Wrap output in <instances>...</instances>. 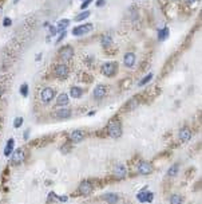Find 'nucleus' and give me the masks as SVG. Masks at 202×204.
<instances>
[{
    "label": "nucleus",
    "mask_w": 202,
    "mask_h": 204,
    "mask_svg": "<svg viewBox=\"0 0 202 204\" xmlns=\"http://www.w3.org/2000/svg\"><path fill=\"white\" fill-rule=\"evenodd\" d=\"M101 71L104 77L111 78V77H114L116 73H118V64H116L115 62H106V63L102 64Z\"/></svg>",
    "instance_id": "f257e3e1"
},
{
    "label": "nucleus",
    "mask_w": 202,
    "mask_h": 204,
    "mask_svg": "<svg viewBox=\"0 0 202 204\" xmlns=\"http://www.w3.org/2000/svg\"><path fill=\"white\" fill-rule=\"evenodd\" d=\"M107 133L111 136V137H121L122 134V125L119 121H111L107 126Z\"/></svg>",
    "instance_id": "f03ea898"
},
{
    "label": "nucleus",
    "mask_w": 202,
    "mask_h": 204,
    "mask_svg": "<svg viewBox=\"0 0 202 204\" xmlns=\"http://www.w3.org/2000/svg\"><path fill=\"white\" fill-rule=\"evenodd\" d=\"M94 30V26L91 23H87V24H82V26H78L72 30V35L74 36H82V35H86L88 32H91Z\"/></svg>",
    "instance_id": "7ed1b4c3"
},
{
    "label": "nucleus",
    "mask_w": 202,
    "mask_h": 204,
    "mask_svg": "<svg viewBox=\"0 0 202 204\" xmlns=\"http://www.w3.org/2000/svg\"><path fill=\"white\" fill-rule=\"evenodd\" d=\"M68 73H70L68 67H67L66 64H63V63L56 64V66H55V69H54L55 77H56V78H59V79H66L67 77H68Z\"/></svg>",
    "instance_id": "20e7f679"
},
{
    "label": "nucleus",
    "mask_w": 202,
    "mask_h": 204,
    "mask_svg": "<svg viewBox=\"0 0 202 204\" xmlns=\"http://www.w3.org/2000/svg\"><path fill=\"white\" fill-rule=\"evenodd\" d=\"M72 56H74V48H72L71 46H64L60 48V51H59V58L62 59V61H71Z\"/></svg>",
    "instance_id": "39448f33"
},
{
    "label": "nucleus",
    "mask_w": 202,
    "mask_h": 204,
    "mask_svg": "<svg viewBox=\"0 0 202 204\" xmlns=\"http://www.w3.org/2000/svg\"><path fill=\"white\" fill-rule=\"evenodd\" d=\"M78 190H79V193H81L82 196H88L90 193L93 192L94 187H93V184H91V181L84 180V181H82V183L79 184Z\"/></svg>",
    "instance_id": "423d86ee"
},
{
    "label": "nucleus",
    "mask_w": 202,
    "mask_h": 204,
    "mask_svg": "<svg viewBox=\"0 0 202 204\" xmlns=\"http://www.w3.org/2000/svg\"><path fill=\"white\" fill-rule=\"evenodd\" d=\"M54 97H55V90L52 88L43 89V91H42V101H43L44 103H48V102H51Z\"/></svg>",
    "instance_id": "0eeeda50"
},
{
    "label": "nucleus",
    "mask_w": 202,
    "mask_h": 204,
    "mask_svg": "<svg viewBox=\"0 0 202 204\" xmlns=\"http://www.w3.org/2000/svg\"><path fill=\"white\" fill-rule=\"evenodd\" d=\"M138 171L141 175H150V173L153 172V166H151V164L147 163V161H141V163L138 164Z\"/></svg>",
    "instance_id": "6e6552de"
},
{
    "label": "nucleus",
    "mask_w": 202,
    "mask_h": 204,
    "mask_svg": "<svg viewBox=\"0 0 202 204\" xmlns=\"http://www.w3.org/2000/svg\"><path fill=\"white\" fill-rule=\"evenodd\" d=\"M106 94H107V88L106 86H104V85H98V86L94 89L93 95H94V98L95 99H102Z\"/></svg>",
    "instance_id": "1a4fd4ad"
},
{
    "label": "nucleus",
    "mask_w": 202,
    "mask_h": 204,
    "mask_svg": "<svg viewBox=\"0 0 202 204\" xmlns=\"http://www.w3.org/2000/svg\"><path fill=\"white\" fill-rule=\"evenodd\" d=\"M137 62V56L134 53H126L123 56V63L126 67H133Z\"/></svg>",
    "instance_id": "9d476101"
},
{
    "label": "nucleus",
    "mask_w": 202,
    "mask_h": 204,
    "mask_svg": "<svg viewBox=\"0 0 202 204\" xmlns=\"http://www.w3.org/2000/svg\"><path fill=\"white\" fill-rule=\"evenodd\" d=\"M178 137H179V140H181L182 143H188V141L191 138L190 129L189 128H182L181 130H179V133H178Z\"/></svg>",
    "instance_id": "9b49d317"
},
{
    "label": "nucleus",
    "mask_w": 202,
    "mask_h": 204,
    "mask_svg": "<svg viewBox=\"0 0 202 204\" xmlns=\"http://www.w3.org/2000/svg\"><path fill=\"white\" fill-rule=\"evenodd\" d=\"M71 116V110L70 109H60V110L54 111V117L58 118V120H64V118H68Z\"/></svg>",
    "instance_id": "f8f14e48"
},
{
    "label": "nucleus",
    "mask_w": 202,
    "mask_h": 204,
    "mask_svg": "<svg viewBox=\"0 0 202 204\" xmlns=\"http://www.w3.org/2000/svg\"><path fill=\"white\" fill-rule=\"evenodd\" d=\"M83 138H84V133L82 130H74V132H71V134H70V140L75 144L81 143Z\"/></svg>",
    "instance_id": "ddd939ff"
},
{
    "label": "nucleus",
    "mask_w": 202,
    "mask_h": 204,
    "mask_svg": "<svg viewBox=\"0 0 202 204\" xmlns=\"http://www.w3.org/2000/svg\"><path fill=\"white\" fill-rule=\"evenodd\" d=\"M24 160V152L22 150V149H17L16 152L14 153V157H12V163L15 164V165H19V164H22V161Z\"/></svg>",
    "instance_id": "4468645a"
},
{
    "label": "nucleus",
    "mask_w": 202,
    "mask_h": 204,
    "mask_svg": "<svg viewBox=\"0 0 202 204\" xmlns=\"http://www.w3.org/2000/svg\"><path fill=\"white\" fill-rule=\"evenodd\" d=\"M102 199H103L104 201H107L109 204L118 203V195H116V193H104V195L102 196Z\"/></svg>",
    "instance_id": "2eb2a0df"
},
{
    "label": "nucleus",
    "mask_w": 202,
    "mask_h": 204,
    "mask_svg": "<svg viewBox=\"0 0 202 204\" xmlns=\"http://www.w3.org/2000/svg\"><path fill=\"white\" fill-rule=\"evenodd\" d=\"M114 175L116 179H123L126 176V168L123 165H116L114 168Z\"/></svg>",
    "instance_id": "dca6fc26"
},
{
    "label": "nucleus",
    "mask_w": 202,
    "mask_h": 204,
    "mask_svg": "<svg viewBox=\"0 0 202 204\" xmlns=\"http://www.w3.org/2000/svg\"><path fill=\"white\" fill-rule=\"evenodd\" d=\"M56 105H58V106H66V105H68V95H67V94H64V93L59 94L58 98H56Z\"/></svg>",
    "instance_id": "f3484780"
},
{
    "label": "nucleus",
    "mask_w": 202,
    "mask_h": 204,
    "mask_svg": "<svg viewBox=\"0 0 202 204\" xmlns=\"http://www.w3.org/2000/svg\"><path fill=\"white\" fill-rule=\"evenodd\" d=\"M70 95H71L72 98H81V97L83 95V90H82L81 88H78V86H72V88L70 89Z\"/></svg>",
    "instance_id": "a211bd4d"
},
{
    "label": "nucleus",
    "mask_w": 202,
    "mask_h": 204,
    "mask_svg": "<svg viewBox=\"0 0 202 204\" xmlns=\"http://www.w3.org/2000/svg\"><path fill=\"white\" fill-rule=\"evenodd\" d=\"M70 26V20L68 19H62V20H59V23H58V32H63V31H66V28Z\"/></svg>",
    "instance_id": "6ab92c4d"
},
{
    "label": "nucleus",
    "mask_w": 202,
    "mask_h": 204,
    "mask_svg": "<svg viewBox=\"0 0 202 204\" xmlns=\"http://www.w3.org/2000/svg\"><path fill=\"white\" fill-rule=\"evenodd\" d=\"M167 36H169V28L167 27H163V28L158 30V39L159 41H165Z\"/></svg>",
    "instance_id": "aec40b11"
},
{
    "label": "nucleus",
    "mask_w": 202,
    "mask_h": 204,
    "mask_svg": "<svg viewBox=\"0 0 202 204\" xmlns=\"http://www.w3.org/2000/svg\"><path fill=\"white\" fill-rule=\"evenodd\" d=\"M111 43H113V38H111L110 34H106V35L102 36V46L103 47H109Z\"/></svg>",
    "instance_id": "412c9836"
},
{
    "label": "nucleus",
    "mask_w": 202,
    "mask_h": 204,
    "mask_svg": "<svg viewBox=\"0 0 202 204\" xmlns=\"http://www.w3.org/2000/svg\"><path fill=\"white\" fill-rule=\"evenodd\" d=\"M12 149H14V140H8V144H7V146L4 148V155L6 156H9L11 155V152H12Z\"/></svg>",
    "instance_id": "4be33fe9"
},
{
    "label": "nucleus",
    "mask_w": 202,
    "mask_h": 204,
    "mask_svg": "<svg viewBox=\"0 0 202 204\" xmlns=\"http://www.w3.org/2000/svg\"><path fill=\"white\" fill-rule=\"evenodd\" d=\"M178 165H173L170 169L167 171V176L169 177H175L177 175H178Z\"/></svg>",
    "instance_id": "5701e85b"
},
{
    "label": "nucleus",
    "mask_w": 202,
    "mask_h": 204,
    "mask_svg": "<svg viewBox=\"0 0 202 204\" xmlns=\"http://www.w3.org/2000/svg\"><path fill=\"white\" fill-rule=\"evenodd\" d=\"M90 16V12L88 11H83L82 14H79L78 16L75 18V20L76 22H82V20H84V19H87Z\"/></svg>",
    "instance_id": "b1692460"
},
{
    "label": "nucleus",
    "mask_w": 202,
    "mask_h": 204,
    "mask_svg": "<svg viewBox=\"0 0 202 204\" xmlns=\"http://www.w3.org/2000/svg\"><path fill=\"white\" fill-rule=\"evenodd\" d=\"M151 79H153V74H151V73H149L147 75H146L143 79H142L141 82H139V86H143V85H146V83H147V82H150Z\"/></svg>",
    "instance_id": "393cba45"
},
{
    "label": "nucleus",
    "mask_w": 202,
    "mask_h": 204,
    "mask_svg": "<svg viewBox=\"0 0 202 204\" xmlns=\"http://www.w3.org/2000/svg\"><path fill=\"white\" fill-rule=\"evenodd\" d=\"M170 203H171V204H181V203H182L181 196L173 195V196H171V199H170Z\"/></svg>",
    "instance_id": "a878e982"
},
{
    "label": "nucleus",
    "mask_w": 202,
    "mask_h": 204,
    "mask_svg": "<svg viewBox=\"0 0 202 204\" xmlns=\"http://www.w3.org/2000/svg\"><path fill=\"white\" fill-rule=\"evenodd\" d=\"M20 93H22V95H23V97L28 95V85H27V83L22 85V86H20Z\"/></svg>",
    "instance_id": "bb28decb"
},
{
    "label": "nucleus",
    "mask_w": 202,
    "mask_h": 204,
    "mask_svg": "<svg viewBox=\"0 0 202 204\" xmlns=\"http://www.w3.org/2000/svg\"><path fill=\"white\" fill-rule=\"evenodd\" d=\"M137 197H138V200L141 201V203H143V201H146V191H142V192H139Z\"/></svg>",
    "instance_id": "cd10ccee"
},
{
    "label": "nucleus",
    "mask_w": 202,
    "mask_h": 204,
    "mask_svg": "<svg viewBox=\"0 0 202 204\" xmlns=\"http://www.w3.org/2000/svg\"><path fill=\"white\" fill-rule=\"evenodd\" d=\"M22 122H23V118H22V117H17V118H15V121H14V126L15 128H20Z\"/></svg>",
    "instance_id": "c85d7f7f"
},
{
    "label": "nucleus",
    "mask_w": 202,
    "mask_h": 204,
    "mask_svg": "<svg viewBox=\"0 0 202 204\" xmlns=\"http://www.w3.org/2000/svg\"><path fill=\"white\" fill-rule=\"evenodd\" d=\"M91 3H93V0H84L83 3H82L81 8H82V9H86V8H87V7H88V6H90V4H91Z\"/></svg>",
    "instance_id": "c756f323"
},
{
    "label": "nucleus",
    "mask_w": 202,
    "mask_h": 204,
    "mask_svg": "<svg viewBox=\"0 0 202 204\" xmlns=\"http://www.w3.org/2000/svg\"><path fill=\"white\" fill-rule=\"evenodd\" d=\"M11 24H12V20H11L9 18H6V19L3 20V26H4V27H9Z\"/></svg>",
    "instance_id": "7c9ffc66"
},
{
    "label": "nucleus",
    "mask_w": 202,
    "mask_h": 204,
    "mask_svg": "<svg viewBox=\"0 0 202 204\" xmlns=\"http://www.w3.org/2000/svg\"><path fill=\"white\" fill-rule=\"evenodd\" d=\"M146 201H149V203H151L153 201V193H150V192H146Z\"/></svg>",
    "instance_id": "2f4dec72"
},
{
    "label": "nucleus",
    "mask_w": 202,
    "mask_h": 204,
    "mask_svg": "<svg viewBox=\"0 0 202 204\" xmlns=\"http://www.w3.org/2000/svg\"><path fill=\"white\" fill-rule=\"evenodd\" d=\"M58 32V30H56V27H54V26H50V34L51 35H55Z\"/></svg>",
    "instance_id": "473e14b6"
},
{
    "label": "nucleus",
    "mask_w": 202,
    "mask_h": 204,
    "mask_svg": "<svg viewBox=\"0 0 202 204\" xmlns=\"http://www.w3.org/2000/svg\"><path fill=\"white\" fill-rule=\"evenodd\" d=\"M106 0H96V7H103Z\"/></svg>",
    "instance_id": "72a5a7b5"
},
{
    "label": "nucleus",
    "mask_w": 202,
    "mask_h": 204,
    "mask_svg": "<svg viewBox=\"0 0 202 204\" xmlns=\"http://www.w3.org/2000/svg\"><path fill=\"white\" fill-rule=\"evenodd\" d=\"M194 1H196V0H188V3H190V4H193Z\"/></svg>",
    "instance_id": "f704fd0d"
}]
</instances>
